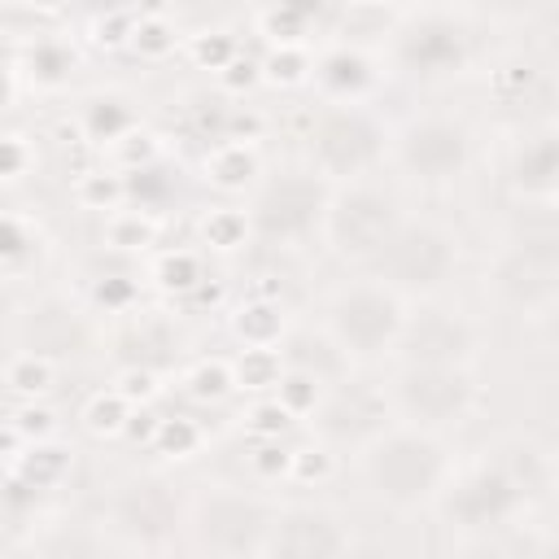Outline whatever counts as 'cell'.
<instances>
[{
    "label": "cell",
    "instance_id": "obj_29",
    "mask_svg": "<svg viewBox=\"0 0 559 559\" xmlns=\"http://www.w3.org/2000/svg\"><path fill=\"white\" fill-rule=\"evenodd\" d=\"M61 380V367L48 349H17L4 362V389L13 402H44Z\"/></svg>",
    "mask_w": 559,
    "mask_h": 559
},
{
    "label": "cell",
    "instance_id": "obj_8",
    "mask_svg": "<svg viewBox=\"0 0 559 559\" xmlns=\"http://www.w3.org/2000/svg\"><path fill=\"white\" fill-rule=\"evenodd\" d=\"M454 271H459V231L437 218H415V214L397 223L389 245L367 266V275L384 280L406 301L437 297L454 280Z\"/></svg>",
    "mask_w": 559,
    "mask_h": 559
},
{
    "label": "cell",
    "instance_id": "obj_45",
    "mask_svg": "<svg viewBox=\"0 0 559 559\" xmlns=\"http://www.w3.org/2000/svg\"><path fill=\"white\" fill-rule=\"evenodd\" d=\"M288 454L284 437H249V472L258 480H288Z\"/></svg>",
    "mask_w": 559,
    "mask_h": 559
},
{
    "label": "cell",
    "instance_id": "obj_28",
    "mask_svg": "<svg viewBox=\"0 0 559 559\" xmlns=\"http://www.w3.org/2000/svg\"><path fill=\"white\" fill-rule=\"evenodd\" d=\"M205 280H210V271H205L201 249H162L148 262V284L175 301H188Z\"/></svg>",
    "mask_w": 559,
    "mask_h": 559
},
{
    "label": "cell",
    "instance_id": "obj_6",
    "mask_svg": "<svg viewBox=\"0 0 559 559\" xmlns=\"http://www.w3.org/2000/svg\"><path fill=\"white\" fill-rule=\"evenodd\" d=\"M402 218H406V210H402L397 192L384 188L376 175L332 183L328 205H323V223H319V245L341 266L367 271L376 262V253L389 245V236L397 231Z\"/></svg>",
    "mask_w": 559,
    "mask_h": 559
},
{
    "label": "cell",
    "instance_id": "obj_25",
    "mask_svg": "<svg viewBox=\"0 0 559 559\" xmlns=\"http://www.w3.org/2000/svg\"><path fill=\"white\" fill-rule=\"evenodd\" d=\"M280 349H284V362H288V367L314 371V376H323L328 384H336L341 376L354 371V358L323 332V323H319V328H293Z\"/></svg>",
    "mask_w": 559,
    "mask_h": 559
},
{
    "label": "cell",
    "instance_id": "obj_26",
    "mask_svg": "<svg viewBox=\"0 0 559 559\" xmlns=\"http://www.w3.org/2000/svg\"><path fill=\"white\" fill-rule=\"evenodd\" d=\"M328 9L332 0H262L258 35H266L271 44H306Z\"/></svg>",
    "mask_w": 559,
    "mask_h": 559
},
{
    "label": "cell",
    "instance_id": "obj_20",
    "mask_svg": "<svg viewBox=\"0 0 559 559\" xmlns=\"http://www.w3.org/2000/svg\"><path fill=\"white\" fill-rule=\"evenodd\" d=\"M114 354L118 362H135V367H166L179 354V332L162 310H127L118 314V332H114Z\"/></svg>",
    "mask_w": 559,
    "mask_h": 559
},
{
    "label": "cell",
    "instance_id": "obj_51",
    "mask_svg": "<svg viewBox=\"0 0 559 559\" xmlns=\"http://www.w3.org/2000/svg\"><path fill=\"white\" fill-rule=\"evenodd\" d=\"M537 328H542V336H546V345H550V349L559 354V297H555V306H550V310H546V314L537 319Z\"/></svg>",
    "mask_w": 559,
    "mask_h": 559
},
{
    "label": "cell",
    "instance_id": "obj_19",
    "mask_svg": "<svg viewBox=\"0 0 559 559\" xmlns=\"http://www.w3.org/2000/svg\"><path fill=\"white\" fill-rule=\"evenodd\" d=\"M314 92L323 96V105H367L380 83H384V70L380 61L358 48V44H332L314 57Z\"/></svg>",
    "mask_w": 559,
    "mask_h": 559
},
{
    "label": "cell",
    "instance_id": "obj_36",
    "mask_svg": "<svg viewBox=\"0 0 559 559\" xmlns=\"http://www.w3.org/2000/svg\"><path fill=\"white\" fill-rule=\"evenodd\" d=\"M74 201H79L83 210H100V214H109V210L127 205V175L114 170V166L83 170V175L74 179Z\"/></svg>",
    "mask_w": 559,
    "mask_h": 559
},
{
    "label": "cell",
    "instance_id": "obj_1",
    "mask_svg": "<svg viewBox=\"0 0 559 559\" xmlns=\"http://www.w3.org/2000/svg\"><path fill=\"white\" fill-rule=\"evenodd\" d=\"M454 450L445 445V432L419 428L411 419H389L371 441L354 450V472L371 502L397 515L432 511L441 485L454 472Z\"/></svg>",
    "mask_w": 559,
    "mask_h": 559
},
{
    "label": "cell",
    "instance_id": "obj_15",
    "mask_svg": "<svg viewBox=\"0 0 559 559\" xmlns=\"http://www.w3.org/2000/svg\"><path fill=\"white\" fill-rule=\"evenodd\" d=\"M393 415V402H389V384H376L367 376H341L328 397L319 402V411L310 415L314 424V437H323L332 450H358L362 441H371Z\"/></svg>",
    "mask_w": 559,
    "mask_h": 559
},
{
    "label": "cell",
    "instance_id": "obj_30",
    "mask_svg": "<svg viewBox=\"0 0 559 559\" xmlns=\"http://www.w3.org/2000/svg\"><path fill=\"white\" fill-rule=\"evenodd\" d=\"M157 214L153 210H140V205H118V210H109L105 214V223H100V240H105V249H114V253H148L153 245H157Z\"/></svg>",
    "mask_w": 559,
    "mask_h": 559
},
{
    "label": "cell",
    "instance_id": "obj_37",
    "mask_svg": "<svg viewBox=\"0 0 559 559\" xmlns=\"http://www.w3.org/2000/svg\"><path fill=\"white\" fill-rule=\"evenodd\" d=\"M328 380L323 376H314V371H301V367H284V376H280V384H275V397L297 415V419H310L314 411H319V402L328 397Z\"/></svg>",
    "mask_w": 559,
    "mask_h": 559
},
{
    "label": "cell",
    "instance_id": "obj_35",
    "mask_svg": "<svg viewBox=\"0 0 559 559\" xmlns=\"http://www.w3.org/2000/svg\"><path fill=\"white\" fill-rule=\"evenodd\" d=\"M314 79V52L306 44H271L262 57V83L271 87H301Z\"/></svg>",
    "mask_w": 559,
    "mask_h": 559
},
{
    "label": "cell",
    "instance_id": "obj_42",
    "mask_svg": "<svg viewBox=\"0 0 559 559\" xmlns=\"http://www.w3.org/2000/svg\"><path fill=\"white\" fill-rule=\"evenodd\" d=\"M459 13H467L472 22H485V26H520L528 22L546 0H454Z\"/></svg>",
    "mask_w": 559,
    "mask_h": 559
},
{
    "label": "cell",
    "instance_id": "obj_4",
    "mask_svg": "<svg viewBox=\"0 0 559 559\" xmlns=\"http://www.w3.org/2000/svg\"><path fill=\"white\" fill-rule=\"evenodd\" d=\"M476 66L472 17L459 9H411L389 31V70L411 83H454Z\"/></svg>",
    "mask_w": 559,
    "mask_h": 559
},
{
    "label": "cell",
    "instance_id": "obj_5",
    "mask_svg": "<svg viewBox=\"0 0 559 559\" xmlns=\"http://www.w3.org/2000/svg\"><path fill=\"white\" fill-rule=\"evenodd\" d=\"M406 310L411 301L389 288L384 280L376 275H358V280H345L336 284L323 306H319V323L323 332L358 362H380V358H393V345L402 336V323H406Z\"/></svg>",
    "mask_w": 559,
    "mask_h": 559
},
{
    "label": "cell",
    "instance_id": "obj_12",
    "mask_svg": "<svg viewBox=\"0 0 559 559\" xmlns=\"http://www.w3.org/2000/svg\"><path fill=\"white\" fill-rule=\"evenodd\" d=\"M384 384H389L393 415L411 419L419 428H432V432L463 428L485 402L476 367H406V362H393V376Z\"/></svg>",
    "mask_w": 559,
    "mask_h": 559
},
{
    "label": "cell",
    "instance_id": "obj_18",
    "mask_svg": "<svg viewBox=\"0 0 559 559\" xmlns=\"http://www.w3.org/2000/svg\"><path fill=\"white\" fill-rule=\"evenodd\" d=\"M559 96V87L550 83V74L537 66V61H524V57H511V61H498L489 70V100L498 109V118L511 127V131H524V127H542V122H559L546 105Z\"/></svg>",
    "mask_w": 559,
    "mask_h": 559
},
{
    "label": "cell",
    "instance_id": "obj_23",
    "mask_svg": "<svg viewBox=\"0 0 559 559\" xmlns=\"http://www.w3.org/2000/svg\"><path fill=\"white\" fill-rule=\"evenodd\" d=\"M227 332L236 345H284L293 332V319L284 310V301L266 288H253L249 297H240L227 314Z\"/></svg>",
    "mask_w": 559,
    "mask_h": 559
},
{
    "label": "cell",
    "instance_id": "obj_2",
    "mask_svg": "<svg viewBox=\"0 0 559 559\" xmlns=\"http://www.w3.org/2000/svg\"><path fill=\"white\" fill-rule=\"evenodd\" d=\"M533 507H537V498L511 472V463L502 459L498 445H485L480 454L459 459L450 480L441 485V493L432 502L437 520L450 533H459L463 546H476L493 533H507V528L524 524Z\"/></svg>",
    "mask_w": 559,
    "mask_h": 559
},
{
    "label": "cell",
    "instance_id": "obj_46",
    "mask_svg": "<svg viewBox=\"0 0 559 559\" xmlns=\"http://www.w3.org/2000/svg\"><path fill=\"white\" fill-rule=\"evenodd\" d=\"M4 432L22 437V441H39V437H57V415L44 402H13Z\"/></svg>",
    "mask_w": 559,
    "mask_h": 559
},
{
    "label": "cell",
    "instance_id": "obj_31",
    "mask_svg": "<svg viewBox=\"0 0 559 559\" xmlns=\"http://www.w3.org/2000/svg\"><path fill=\"white\" fill-rule=\"evenodd\" d=\"M179 389H183V397H192V402L218 406V402H227L240 384H236L231 358H197V362H188V367L179 371Z\"/></svg>",
    "mask_w": 559,
    "mask_h": 559
},
{
    "label": "cell",
    "instance_id": "obj_48",
    "mask_svg": "<svg viewBox=\"0 0 559 559\" xmlns=\"http://www.w3.org/2000/svg\"><path fill=\"white\" fill-rule=\"evenodd\" d=\"M114 389H118L127 402L148 406V402L162 393V371H157V367H135V362H122V367L114 371Z\"/></svg>",
    "mask_w": 559,
    "mask_h": 559
},
{
    "label": "cell",
    "instance_id": "obj_16",
    "mask_svg": "<svg viewBox=\"0 0 559 559\" xmlns=\"http://www.w3.org/2000/svg\"><path fill=\"white\" fill-rule=\"evenodd\" d=\"M354 550L349 520L328 502H280L262 559H341Z\"/></svg>",
    "mask_w": 559,
    "mask_h": 559
},
{
    "label": "cell",
    "instance_id": "obj_10",
    "mask_svg": "<svg viewBox=\"0 0 559 559\" xmlns=\"http://www.w3.org/2000/svg\"><path fill=\"white\" fill-rule=\"evenodd\" d=\"M476 135L454 114H411L389 135V166L419 188H450L472 170Z\"/></svg>",
    "mask_w": 559,
    "mask_h": 559
},
{
    "label": "cell",
    "instance_id": "obj_43",
    "mask_svg": "<svg viewBox=\"0 0 559 559\" xmlns=\"http://www.w3.org/2000/svg\"><path fill=\"white\" fill-rule=\"evenodd\" d=\"M293 424H301V419L275 393H258L249 402V411H245V432L249 437H288Z\"/></svg>",
    "mask_w": 559,
    "mask_h": 559
},
{
    "label": "cell",
    "instance_id": "obj_33",
    "mask_svg": "<svg viewBox=\"0 0 559 559\" xmlns=\"http://www.w3.org/2000/svg\"><path fill=\"white\" fill-rule=\"evenodd\" d=\"M231 367H236V384L245 393H275L288 362H284L280 345H240L231 354Z\"/></svg>",
    "mask_w": 559,
    "mask_h": 559
},
{
    "label": "cell",
    "instance_id": "obj_53",
    "mask_svg": "<svg viewBox=\"0 0 559 559\" xmlns=\"http://www.w3.org/2000/svg\"><path fill=\"white\" fill-rule=\"evenodd\" d=\"M555 498H559V454H555Z\"/></svg>",
    "mask_w": 559,
    "mask_h": 559
},
{
    "label": "cell",
    "instance_id": "obj_17",
    "mask_svg": "<svg viewBox=\"0 0 559 559\" xmlns=\"http://www.w3.org/2000/svg\"><path fill=\"white\" fill-rule=\"evenodd\" d=\"M502 183L511 201H559V122L524 127L511 135Z\"/></svg>",
    "mask_w": 559,
    "mask_h": 559
},
{
    "label": "cell",
    "instance_id": "obj_11",
    "mask_svg": "<svg viewBox=\"0 0 559 559\" xmlns=\"http://www.w3.org/2000/svg\"><path fill=\"white\" fill-rule=\"evenodd\" d=\"M332 183L314 170V166H288L266 175L253 192H249V223H253V240L275 245V249H293L319 236L323 223V205H328Z\"/></svg>",
    "mask_w": 559,
    "mask_h": 559
},
{
    "label": "cell",
    "instance_id": "obj_50",
    "mask_svg": "<svg viewBox=\"0 0 559 559\" xmlns=\"http://www.w3.org/2000/svg\"><path fill=\"white\" fill-rule=\"evenodd\" d=\"M96 44L100 48H131V31H135V13L131 9H109L105 17L92 22Z\"/></svg>",
    "mask_w": 559,
    "mask_h": 559
},
{
    "label": "cell",
    "instance_id": "obj_32",
    "mask_svg": "<svg viewBox=\"0 0 559 559\" xmlns=\"http://www.w3.org/2000/svg\"><path fill=\"white\" fill-rule=\"evenodd\" d=\"M197 240L201 249H214V253H236L240 245L253 240V223H249V210H236V205H214L197 218Z\"/></svg>",
    "mask_w": 559,
    "mask_h": 559
},
{
    "label": "cell",
    "instance_id": "obj_44",
    "mask_svg": "<svg viewBox=\"0 0 559 559\" xmlns=\"http://www.w3.org/2000/svg\"><path fill=\"white\" fill-rule=\"evenodd\" d=\"M105 157H109V166H114V170L131 175V170H140V166H148V162H157V157H162V144H157V135H153V131L135 127V131H127L122 140H114V144L105 148Z\"/></svg>",
    "mask_w": 559,
    "mask_h": 559
},
{
    "label": "cell",
    "instance_id": "obj_49",
    "mask_svg": "<svg viewBox=\"0 0 559 559\" xmlns=\"http://www.w3.org/2000/svg\"><path fill=\"white\" fill-rule=\"evenodd\" d=\"M0 157H4V183H22V179L35 175V166H39L35 140H31L26 131H9L4 144H0Z\"/></svg>",
    "mask_w": 559,
    "mask_h": 559
},
{
    "label": "cell",
    "instance_id": "obj_14",
    "mask_svg": "<svg viewBox=\"0 0 559 559\" xmlns=\"http://www.w3.org/2000/svg\"><path fill=\"white\" fill-rule=\"evenodd\" d=\"M485 293L498 310L537 323L559 297V249L520 236H498L485 262Z\"/></svg>",
    "mask_w": 559,
    "mask_h": 559
},
{
    "label": "cell",
    "instance_id": "obj_34",
    "mask_svg": "<svg viewBox=\"0 0 559 559\" xmlns=\"http://www.w3.org/2000/svg\"><path fill=\"white\" fill-rule=\"evenodd\" d=\"M131 415H135V402H127L114 384L100 389V393H92V397L83 402V411H79L83 428H87L92 437H100V441H109V437H127Z\"/></svg>",
    "mask_w": 559,
    "mask_h": 559
},
{
    "label": "cell",
    "instance_id": "obj_3",
    "mask_svg": "<svg viewBox=\"0 0 559 559\" xmlns=\"http://www.w3.org/2000/svg\"><path fill=\"white\" fill-rule=\"evenodd\" d=\"M275 507V498L245 485H197L183 507V546L214 559H262Z\"/></svg>",
    "mask_w": 559,
    "mask_h": 559
},
{
    "label": "cell",
    "instance_id": "obj_21",
    "mask_svg": "<svg viewBox=\"0 0 559 559\" xmlns=\"http://www.w3.org/2000/svg\"><path fill=\"white\" fill-rule=\"evenodd\" d=\"M48 262H52V240H48L44 223L35 214L9 210L4 223H0V271H4V280L9 284L39 280Z\"/></svg>",
    "mask_w": 559,
    "mask_h": 559
},
{
    "label": "cell",
    "instance_id": "obj_38",
    "mask_svg": "<svg viewBox=\"0 0 559 559\" xmlns=\"http://www.w3.org/2000/svg\"><path fill=\"white\" fill-rule=\"evenodd\" d=\"M179 31L166 13H135V31H131V52L144 61H166L179 48Z\"/></svg>",
    "mask_w": 559,
    "mask_h": 559
},
{
    "label": "cell",
    "instance_id": "obj_41",
    "mask_svg": "<svg viewBox=\"0 0 559 559\" xmlns=\"http://www.w3.org/2000/svg\"><path fill=\"white\" fill-rule=\"evenodd\" d=\"M201 441H205V428L192 415H166V419H157L148 450H157L166 459H192L201 450Z\"/></svg>",
    "mask_w": 559,
    "mask_h": 559
},
{
    "label": "cell",
    "instance_id": "obj_40",
    "mask_svg": "<svg viewBox=\"0 0 559 559\" xmlns=\"http://www.w3.org/2000/svg\"><path fill=\"white\" fill-rule=\"evenodd\" d=\"M332 472H336V450L323 437L293 445V454H288V485H323V480H332Z\"/></svg>",
    "mask_w": 559,
    "mask_h": 559
},
{
    "label": "cell",
    "instance_id": "obj_9",
    "mask_svg": "<svg viewBox=\"0 0 559 559\" xmlns=\"http://www.w3.org/2000/svg\"><path fill=\"white\" fill-rule=\"evenodd\" d=\"M389 135L393 127H384L371 105H323L306 131V153L328 183H349L389 162Z\"/></svg>",
    "mask_w": 559,
    "mask_h": 559
},
{
    "label": "cell",
    "instance_id": "obj_39",
    "mask_svg": "<svg viewBox=\"0 0 559 559\" xmlns=\"http://www.w3.org/2000/svg\"><path fill=\"white\" fill-rule=\"evenodd\" d=\"M183 52H188L192 66L218 74V70H227V66L240 57V39H236L231 31H223V26H210V31L188 35V39H183Z\"/></svg>",
    "mask_w": 559,
    "mask_h": 559
},
{
    "label": "cell",
    "instance_id": "obj_13",
    "mask_svg": "<svg viewBox=\"0 0 559 559\" xmlns=\"http://www.w3.org/2000/svg\"><path fill=\"white\" fill-rule=\"evenodd\" d=\"M480 354H485L480 319L437 297L411 301L402 336L393 345V362L406 367H476Z\"/></svg>",
    "mask_w": 559,
    "mask_h": 559
},
{
    "label": "cell",
    "instance_id": "obj_27",
    "mask_svg": "<svg viewBox=\"0 0 559 559\" xmlns=\"http://www.w3.org/2000/svg\"><path fill=\"white\" fill-rule=\"evenodd\" d=\"M9 61L22 70V79H31V87H44V92L61 87V83L79 70V52H74V44H66V39H57V35L35 39L26 52H13Z\"/></svg>",
    "mask_w": 559,
    "mask_h": 559
},
{
    "label": "cell",
    "instance_id": "obj_54",
    "mask_svg": "<svg viewBox=\"0 0 559 559\" xmlns=\"http://www.w3.org/2000/svg\"><path fill=\"white\" fill-rule=\"evenodd\" d=\"M345 4H384V0H345Z\"/></svg>",
    "mask_w": 559,
    "mask_h": 559
},
{
    "label": "cell",
    "instance_id": "obj_55",
    "mask_svg": "<svg viewBox=\"0 0 559 559\" xmlns=\"http://www.w3.org/2000/svg\"><path fill=\"white\" fill-rule=\"evenodd\" d=\"M384 4H411V0H384Z\"/></svg>",
    "mask_w": 559,
    "mask_h": 559
},
{
    "label": "cell",
    "instance_id": "obj_52",
    "mask_svg": "<svg viewBox=\"0 0 559 559\" xmlns=\"http://www.w3.org/2000/svg\"><path fill=\"white\" fill-rule=\"evenodd\" d=\"M31 4H39V9H57L61 0H31Z\"/></svg>",
    "mask_w": 559,
    "mask_h": 559
},
{
    "label": "cell",
    "instance_id": "obj_22",
    "mask_svg": "<svg viewBox=\"0 0 559 559\" xmlns=\"http://www.w3.org/2000/svg\"><path fill=\"white\" fill-rule=\"evenodd\" d=\"M201 179L227 197H240V192H253L262 179H266V162H262V148L253 140H214L201 157Z\"/></svg>",
    "mask_w": 559,
    "mask_h": 559
},
{
    "label": "cell",
    "instance_id": "obj_7",
    "mask_svg": "<svg viewBox=\"0 0 559 559\" xmlns=\"http://www.w3.org/2000/svg\"><path fill=\"white\" fill-rule=\"evenodd\" d=\"M183 507H188V493H175L166 476L135 472L109 489L100 528L109 533L114 550L162 555L175 542H183Z\"/></svg>",
    "mask_w": 559,
    "mask_h": 559
},
{
    "label": "cell",
    "instance_id": "obj_47",
    "mask_svg": "<svg viewBox=\"0 0 559 559\" xmlns=\"http://www.w3.org/2000/svg\"><path fill=\"white\" fill-rule=\"evenodd\" d=\"M92 301L105 310V314H127L140 306V284L131 275H100L92 284Z\"/></svg>",
    "mask_w": 559,
    "mask_h": 559
},
{
    "label": "cell",
    "instance_id": "obj_24",
    "mask_svg": "<svg viewBox=\"0 0 559 559\" xmlns=\"http://www.w3.org/2000/svg\"><path fill=\"white\" fill-rule=\"evenodd\" d=\"M74 127H79L83 140L109 148L114 140H122L127 131L140 127V109H135V100H131L127 92H114V87H109V92H92V96L79 100Z\"/></svg>",
    "mask_w": 559,
    "mask_h": 559
}]
</instances>
